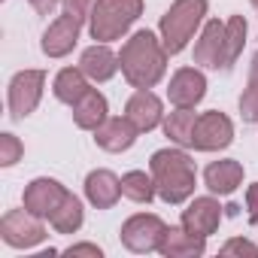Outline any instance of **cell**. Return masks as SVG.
<instances>
[{"instance_id": "obj_1", "label": "cell", "mask_w": 258, "mask_h": 258, "mask_svg": "<svg viewBox=\"0 0 258 258\" xmlns=\"http://www.w3.org/2000/svg\"><path fill=\"white\" fill-rule=\"evenodd\" d=\"M121 76L134 88H152L167 70V49L152 31H137L131 40L121 46L118 55Z\"/></svg>"}, {"instance_id": "obj_2", "label": "cell", "mask_w": 258, "mask_h": 258, "mask_svg": "<svg viewBox=\"0 0 258 258\" xmlns=\"http://www.w3.org/2000/svg\"><path fill=\"white\" fill-rule=\"evenodd\" d=\"M152 167V179L158 188V198L164 204H182L195 195V161L188 158L185 149H158L149 161Z\"/></svg>"}, {"instance_id": "obj_3", "label": "cell", "mask_w": 258, "mask_h": 258, "mask_svg": "<svg viewBox=\"0 0 258 258\" xmlns=\"http://www.w3.org/2000/svg\"><path fill=\"white\" fill-rule=\"evenodd\" d=\"M143 13V0H94V10L88 16L91 40L112 43L121 40Z\"/></svg>"}, {"instance_id": "obj_4", "label": "cell", "mask_w": 258, "mask_h": 258, "mask_svg": "<svg viewBox=\"0 0 258 258\" xmlns=\"http://www.w3.org/2000/svg\"><path fill=\"white\" fill-rule=\"evenodd\" d=\"M204 16H207V0H176L161 16L158 34H161V43H164L167 55H179L188 46V40L201 28Z\"/></svg>"}, {"instance_id": "obj_5", "label": "cell", "mask_w": 258, "mask_h": 258, "mask_svg": "<svg viewBox=\"0 0 258 258\" xmlns=\"http://www.w3.org/2000/svg\"><path fill=\"white\" fill-rule=\"evenodd\" d=\"M0 237L13 249H31L46 240V225L31 210H10L0 219Z\"/></svg>"}, {"instance_id": "obj_6", "label": "cell", "mask_w": 258, "mask_h": 258, "mask_svg": "<svg viewBox=\"0 0 258 258\" xmlns=\"http://www.w3.org/2000/svg\"><path fill=\"white\" fill-rule=\"evenodd\" d=\"M164 231H167V225L158 216L137 213V216H131V219L121 225V243L131 249V252H137V255H146V252H155L161 246Z\"/></svg>"}, {"instance_id": "obj_7", "label": "cell", "mask_w": 258, "mask_h": 258, "mask_svg": "<svg viewBox=\"0 0 258 258\" xmlns=\"http://www.w3.org/2000/svg\"><path fill=\"white\" fill-rule=\"evenodd\" d=\"M195 64L207 67V70H228L231 67V49H228V31L219 19L204 25L201 40L195 43Z\"/></svg>"}, {"instance_id": "obj_8", "label": "cell", "mask_w": 258, "mask_h": 258, "mask_svg": "<svg viewBox=\"0 0 258 258\" xmlns=\"http://www.w3.org/2000/svg\"><path fill=\"white\" fill-rule=\"evenodd\" d=\"M43 88H46V73L43 70L16 73L13 82H10V112H13V118H19V121L28 118L37 109V103L43 97Z\"/></svg>"}, {"instance_id": "obj_9", "label": "cell", "mask_w": 258, "mask_h": 258, "mask_svg": "<svg viewBox=\"0 0 258 258\" xmlns=\"http://www.w3.org/2000/svg\"><path fill=\"white\" fill-rule=\"evenodd\" d=\"M231 140H234V124L225 112L213 109V112L198 115L195 137H191V146L198 152H219V149L231 146Z\"/></svg>"}, {"instance_id": "obj_10", "label": "cell", "mask_w": 258, "mask_h": 258, "mask_svg": "<svg viewBox=\"0 0 258 258\" xmlns=\"http://www.w3.org/2000/svg\"><path fill=\"white\" fill-rule=\"evenodd\" d=\"M67 198V188L58 179L40 176L25 188V210H31L40 219H52V213L61 207V201Z\"/></svg>"}, {"instance_id": "obj_11", "label": "cell", "mask_w": 258, "mask_h": 258, "mask_svg": "<svg viewBox=\"0 0 258 258\" xmlns=\"http://www.w3.org/2000/svg\"><path fill=\"white\" fill-rule=\"evenodd\" d=\"M79 31H82V22L76 19V16H58L46 31H43V52L49 55V58H64V55H70L73 52V46H76V40H79Z\"/></svg>"}, {"instance_id": "obj_12", "label": "cell", "mask_w": 258, "mask_h": 258, "mask_svg": "<svg viewBox=\"0 0 258 258\" xmlns=\"http://www.w3.org/2000/svg\"><path fill=\"white\" fill-rule=\"evenodd\" d=\"M204 94H207V79H204L201 70L182 67V70L173 73L170 88H167V97H170L173 106H179V109H195V106L204 100Z\"/></svg>"}, {"instance_id": "obj_13", "label": "cell", "mask_w": 258, "mask_h": 258, "mask_svg": "<svg viewBox=\"0 0 258 258\" xmlns=\"http://www.w3.org/2000/svg\"><path fill=\"white\" fill-rule=\"evenodd\" d=\"M222 222V207L216 198H195L185 210H182V228L198 234V237H210L216 234Z\"/></svg>"}, {"instance_id": "obj_14", "label": "cell", "mask_w": 258, "mask_h": 258, "mask_svg": "<svg viewBox=\"0 0 258 258\" xmlns=\"http://www.w3.org/2000/svg\"><path fill=\"white\" fill-rule=\"evenodd\" d=\"M124 115L131 118V124L137 127L140 134H146V131H152V127L161 124L164 106H161V100L149 88H137V94L127 100V106H124Z\"/></svg>"}, {"instance_id": "obj_15", "label": "cell", "mask_w": 258, "mask_h": 258, "mask_svg": "<svg viewBox=\"0 0 258 258\" xmlns=\"http://www.w3.org/2000/svg\"><path fill=\"white\" fill-rule=\"evenodd\" d=\"M137 127L131 124L127 115H118V118H106L97 131H94V143L103 149V152H124L131 149L134 140H137Z\"/></svg>"}, {"instance_id": "obj_16", "label": "cell", "mask_w": 258, "mask_h": 258, "mask_svg": "<svg viewBox=\"0 0 258 258\" xmlns=\"http://www.w3.org/2000/svg\"><path fill=\"white\" fill-rule=\"evenodd\" d=\"M85 198L97 210H109L121 198V179L112 170H91L85 176Z\"/></svg>"}, {"instance_id": "obj_17", "label": "cell", "mask_w": 258, "mask_h": 258, "mask_svg": "<svg viewBox=\"0 0 258 258\" xmlns=\"http://www.w3.org/2000/svg\"><path fill=\"white\" fill-rule=\"evenodd\" d=\"M79 67H82V73H85L91 82H106V79H112L115 70H118V55H115L106 43H94L91 49L82 52Z\"/></svg>"}, {"instance_id": "obj_18", "label": "cell", "mask_w": 258, "mask_h": 258, "mask_svg": "<svg viewBox=\"0 0 258 258\" xmlns=\"http://www.w3.org/2000/svg\"><path fill=\"white\" fill-rule=\"evenodd\" d=\"M158 252L164 258H198L207 252V237H198L185 228H167Z\"/></svg>"}, {"instance_id": "obj_19", "label": "cell", "mask_w": 258, "mask_h": 258, "mask_svg": "<svg viewBox=\"0 0 258 258\" xmlns=\"http://www.w3.org/2000/svg\"><path fill=\"white\" fill-rule=\"evenodd\" d=\"M109 106H106V97L94 88H88L76 103H73V121L76 127H82V131H97V127L109 118L106 115Z\"/></svg>"}, {"instance_id": "obj_20", "label": "cell", "mask_w": 258, "mask_h": 258, "mask_svg": "<svg viewBox=\"0 0 258 258\" xmlns=\"http://www.w3.org/2000/svg\"><path fill=\"white\" fill-rule=\"evenodd\" d=\"M204 182L213 195H231L237 191V185L243 182V164L234 161V158H225V161H213L207 170H204Z\"/></svg>"}, {"instance_id": "obj_21", "label": "cell", "mask_w": 258, "mask_h": 258, "mask_svg": "<svg viewBox=\"0 0 258 258\" xmlns=\"http://www.w3.org/2000/svg\"><path fill=\"white\" fill-rule=\"evenodd\" d=\"M55 97L61 100V103H76L85 91H88V76L82 73V67H67V70H61L58 76H55Z\"/></svg>"}, {"instance_id": "obj_22", "label": "cell", "mask_w": 258, "mask_h": 258, "mask_svg": "<svg viewBox=\"0 0 258 258\" xmlns=\"http://www.w3.org/2000/svg\"><path fill=\"white\" fill-rule=\"evenodd\" d=\"M82 219H85V213H82V201L76 198V195H70L67 191V198L61 201V207L52 213V228L58 231V234H76L79 228H82Z\"/></svg>"}, {"instance_id": "obj_23", "label": "cell", "mask_w": 258, "mask_h": 258, "mask_svg": "<svg viewBox=\"0 0 258 258\" xmlns=\"http://www.w3.org/2000/svg\"><path fill=\"white\" fill-rule=\"evenodd\" d=\"M195 124H198V115L191 112V109H179L176 106V112H170L167 118H164V134L176 143V146H191V137H195Z\"/></svg>"}, {"instance_id": "obj_24", "label": "cell", "mask_w": 258, "mask_h": 258, "mask_svg": "<svg viewBox=\"0 0 258 258\" xmlns=\"http://www.w3.org/2000/svg\"><path fill=\"white\" fill-rule=\"evenodd\" d=\"M121 195L127 201H134V204H149L158 195V188H155L152 176H146L143 170H131V173L121 176Z\"/></svg>"}, {"instance_id": "obj_25", "label": "cell", "mask_w": 258, "mask_h": 258, "mask_svg": "<svg viewBox=\"0 0 258 258\" xmlns=\"http://www.w3.org/2000/svg\"><path fill=\"white\" fill-rule=\"evenodd\" d=\"M225 31H228V49H231V64L240 58L243 52V43H246V19L243 16H231L225 22Z\"/></svg>"}, {"instance_id": "obj_26", "label": "cell", "mask_w": 258, "mask_h": 258, "mask_svg": "<svg viewBox=\"0 0 258 258\" xmlns=\"http://www.w3.org/2000/svg\"><path fill=\"white\" fill-rule=\"evenodd\" d=\"M240 115L243 121H255L258 124V79H249V85L240 94Z\"/></svg>"}, {"instance_id": "obj_27", "label": "cell", "mask_w": 258, "mask_h": 258, "mask_svg": "<svg viewBox=\"0 0 258 258\" xmlns=\"http://www.w3.org/2000/svg\"><path fill=\"white\" fill-rule=\"evenodd\" d=\"M22 152H25V146L19 143L16 134H0V164L4 167H13L22 158Z\"/></svg>"}, {"instance_id": "obj_28", "label": "cell", "mask_w": 258, "mask_h": 258, "mask_svg": "<svg viewBox=\"0 0 258 258\" xmlns=\"http://www.w3.org/2000/svg\"><path fill=\"white\" fill-rule=\"evenodd\" d=\"M222 255H252V258H258V246L249 243V240L234 237V240H228V243L222 246Z\"/></svg>"}, {"instance_id": "obj_29", "label": "cell", "mask_w": 258, "mask_h": 258, "mask_svg": "<svg viewBox=\"0 0 258 258\" xmlns=\"http://www.w3.org/2000/svg\"><path fill=\"white\" fill-rule=\"evenodd\" d=\"M94 10V0H64V13L67 16H76L79 22H85Z\"/></svg>"}, {"instance_id": "obj_30", "label": "cell", "mask_w": 258, "mask_h": 258, "mask_svg": "<svg viewBox=\"0 0 258 258\" xmlns=\"http://www.w3.org/2000/svg\"><path fill=\"white\" fill-rule=\"evenodd\" d=\"M246 210H249V222L258 225V182L246 188Z\"/></svg>"}, {"instance_id": "obj_31", "label": "cell", "mask_w": 258, "mask_h": 258, "mask_svg": "<svg viewBox=\"0 0 258 258\" xmlns=\"http://www.w3.org/2000/svg\"><path fill=\"white\" fill-rule=\"evenodd\" d=\"M67 255H94V258H100L103 252H100V246H91V243H79V246H70V249H67Z\"/></svg>"}, {"instance_id": "obj_32", "label": "cell", "mask_w": 258, "mask_h": 258, "mask_svg": "<svg viewBox=\"0 0 258 258\" xmlns=\"http://www.w3.org/2000/svg\"><path fill=\"white\" fill-rule=\"evenodd\" d=\"M28 4H31L40 16H52V10L58 7V0H28Z\"/></svg>"}, {"instance_id": "obj_33", "label": "cell", "mask_w": 258, "mask_h": 258, "mask_svg": "<svg viewBox=\"0 0 258 258\" xmlns=\"http://www.w3.org/2000/svg\"><path fill=\"white\" fill-rule=\"evenodd\" d=\"M249 76L258 79V52H255V58H252V64H249Z\"/></svg>"}, {"instance_id": "obj_34", "label": "cell", "mask_w": 258, "mask_h": 258, "mask_svg": "<svg viewBox=\"0 0 258 258\" xmlns=\"http://www.w3.org/2000/svg\"><path fill=\"white\" fill-rule=\"evenodd\" d=\"M252 7H255V10H258V0H252Z\"/></svg>"}]
</instances>
